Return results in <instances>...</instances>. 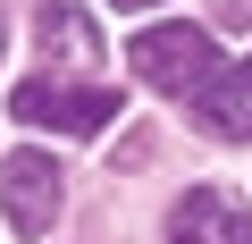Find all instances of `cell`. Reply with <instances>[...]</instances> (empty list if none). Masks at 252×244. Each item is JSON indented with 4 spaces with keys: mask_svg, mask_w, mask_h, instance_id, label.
<instances>
[{
    "mask_svg": "<svg viewBox=\"0 0 252 244\" xmlns=\"http://www.w3.org/2000/svg\"><path fill=\"white\" fill-rule=\"evenodd\" d=\"M126 68H135L152 93H202L219 76V42L193 17H168V26H143L135 42H126Z\"/></svg>",
    "mask_w": 252,
    "mask_h": 244,
    "instance_id": "obj_1",
    "label": "cell"
},
{
    "mask_svg": "<svg viewBox=\"0 0 252 244\" xmlns=\"http://www.w3.org/2000/svg\"><path fill=\"white\" fill-rule=\"evenodd\" d=\"M9 118L42 127V135H101L118 118V93L109 84H51V76H34V84L9 93Z\"/></svg>",
    "mask_w": 252,
    "mask_h": 244,
    "instance_id": "obj_2",
    "label": "cell"
},
{
    "mask_svg": "<svg viewBox=\"0 0 252 244\" xmlns=\"http://www.w3.org/2000/svg\"><path fill=\"white\" fill-rule=\"evenodd\" d=\"M59 202H67V177H59L51 152H9L0 160V219H9L17 236H51Z\"/></svg>",
    "mask_w": 252,
    "mask_h": 244,
    "instance_id": "obj_3",
    "label": "cell"
},
{
    "mask_svg": "<svg viewBox=\"0 0 252 244\" xmlns=\"http://www.w3.org/2000/svg\"><path fill=\"white\" fill-rule=\"evenodd\" d=\"M168 244H252V202L235 185H193L168 210Z\"/></svg>",
    "mask_w": 252,
    "mask_h": 244,
    "instance_id": "obj_4",
    "label": "cell"
},
{
    "mask_svg": "<svg viewBox=\"0 0 252 244\" xmlns=\"http://www.w3.org/2000/svg\"><path fill=\"white\" fill-rule=\"evenodd\" d=\"M193 118H202L219 143H252V51H244V59H227V68L193 93Z\"/></svg>",
    "mask_w": 252,
    "mask_h": 244,
    "instance_id": "obj_5",
    "label": "cell"
},
{
    "mask_svg": "<svg viewBox=\"0 0 252 244\" xmlns=\"http://www.w3.org/2000/svg\"><path fill=\"white\" fill-rule=\"evenodd\" d=\"M34 34H42L51 59H93L101 51V34H93V17L76 9V0H42V9H34Z\"/></svg>",
    "mask_w": 252,
    "mask_h": 244,
    "instance_id": "obj_6",
    "label": "cell"
},
{
    "mask_svg": "<svg viewBox=\"0 0 252 244\" xmlns=\"http://www.w3.org/2000/svg\"><path fill=\"white\" fill-rule=\"evenodd\" d=\"M109 9H160V0H109Z\"/></svg>",
    "mask_w": 252,
    "mask_h": 244,
    "instance_id": "obj_7",
    "label": "cell"
}]
</instances>
